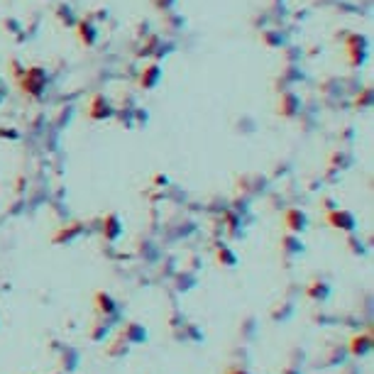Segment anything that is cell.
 <instances>
[{"mask_svg":"<svg viewBox=\"0 0 374 374\" xmlns=\"http://www.w3.org/2000/svg\"><path fill=\"white\" fill-rule=\"evenodd\" d=\"M330 220L335 223V228H345V230L355 228V220H352L350 213H335V215H330Z\"/></svg>","mask_w":374,"mask_h":374,"instance_id":"6da1fadb","label":"cell"},{"mask_svg":"<svg viewBox=\"0 0 374 374\" xmlns=\"http://www.w3.org/2000/svg\"><path fill=\"white\" fill-rule=\"evenodd\" d=\"M98 301H100V303H98L100 311H105V313H113V308H115V306H113V301H110L108 296H103V294H98Z\"/></svg>","mask_w":374,"mask_h":374,"instance_id":"7a4b0ae2","label":"cell"},{"mask_svg":"<svg viewBox=\"0 0 374 374\" xmlns=\"http://www.w3.org/2000/svg\"><path fill=\"white\" fill-rule=\"evenodd\" d=\"M355 342H357V345H355V352H357V355H362V352L369 350V340H367V338H362V340H355Z\"/></svg>","mask_w":374,"mask_h":374,"instance_id":"3957f363","label":"cell"},{"mask_svg":"<svg viewBox=\"0 0 374 374\" xmlns=\"http://www.w3.org/2000/svg\"><path fill=\"white\" fill-rule=\"evenodd\" d=\"M237 374H242V372H237Z\"/></svg>","mask_w":374,"mask_h":374,"instance_id":"277c9868","label":"cell"}]
</instances>
